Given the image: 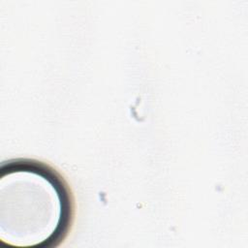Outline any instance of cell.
I'll return each mask as SVG.
<instances>
[{"label":"cell","mask_w":248,"mask_h":248,"mask_svg":"<svg viewBox=\"0 0 248 248\" xmlns=\"http://www.w3.org/2000/svg\"><path fill=\"white\" fill-rule=\"evenodd\" d=\"M0 240L13 247H56L73 223L71 192L52 168L29 159L1 167Z\"/></svg>","instance_id":"6da1fadb"}]
</instances>
